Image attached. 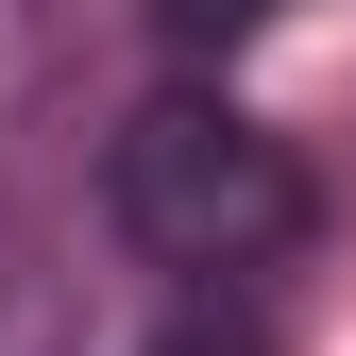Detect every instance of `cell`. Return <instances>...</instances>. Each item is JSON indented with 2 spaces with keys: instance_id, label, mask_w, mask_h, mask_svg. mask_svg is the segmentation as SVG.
<instances>
[{
  "instance_id": "3",
  "label": "cell",
  "mask_w": 356,
  "mask_h": 356,
  "mask_svg": "<svg viewBox=\"0 0 356 356\" xmlns=\"http://www.w3.org/2000/svg\"><path fill=\"white\" fill-rule=\"evenodd\" d=\"M153 17H170V34H187V51H238V34H254V17H272V0H153Z\"/></svg>"
},
{
  "instance_id": "2",
  "label": "cell",
  "mask_w": 356,
  "mask_h": 356,
  "mask_svg": "<svg viewBox=\"0 0 356 356\" xmlns=\"http://www.w3.org/2000/svg\"><path fill=\"white\" fill-rule=\"evenodd\" d=\"M153 356H272V323H254L238 289H187V323H170Z\"/></svg>"
},
{
  "instance_id": "1",
  "label": "cell",
  "mask_w": 356,
  "mask_h": 356,
  "mask_svg": "<svg viewBox=\"0 0 356 356\" xmlns=\"http://www.w3.org/2000/svg\"><path fill=\"white\" fill-rule=\"evenodd\" d=\"M102 204H119V238L170 254L187 289H254V272L305 238V170H289V136H272V119H238V102H204V85H170V102L119 119Z\"/></svg>"
}]
</instances>
